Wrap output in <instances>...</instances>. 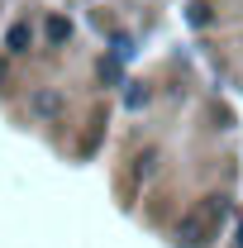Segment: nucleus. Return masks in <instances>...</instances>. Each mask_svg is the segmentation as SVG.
Here are the masks:
<instances>
[{"label": "nucleus", "mask_w": 243, "mask_h": 248, "mask_svg": "<svg viewBox=\"0 0 243 248\" xmlns=\"http://www.w3.org/2000/svg\"><path fill=\"white\" fill-rule=\"evenodd\" d=\"M224 210H229V205H224V196H205V201L182 219V229H177V234H182V244H186V248L205 244V239H210V229L224 219Z\"/></svg>", "instance_id": "obj_1"}, {"label": "nucleus", "mask_w": 243, "mask_h": 248, "mask_svg": "<svg viewBox=\"0 0 243 248\" xmlns=\"http://www.w3.org/2000/svg\"><path fill=\"white\" fill-rule=\"evenodd\" d=\"M5 43H10V53H29L33 29H29V24H10V38H5Z\"/></svg>", "instance_id": "obj_2"}, {"label": "nucleus", "mask_w": 243, "mask_h": 248, "mask_svg": "<svg viewBox=\"0 0 243 248\" xmlns=\"http://www.w3.org/2000/svg\"><path fill=\"white\" fill-rule=\"evenodd\" d=\"M191 24H210V5H191Z\"/></svg>", "instance_id": "obj_5"}, {"label": "nucleus", "mask_w": 243, "mask_h": 248, "mask_svg": "<svg viewBox=\"0 0 243 248\" xmlns=\"http://www.w3.org/2000/svg\"><path fill=\"white\" fill-rule=\"evenodd\" d=\"M239 248H243V219H239Z\"/></svg>", "instance_id": "obj_6"}, {"label": "nucleus", "mask_w": 243, "mask_h": 248, "mask_svg": "<svg viewBox=\"0 0 243 248\" xmlns=\"http://www.w3.org/2000/svg\"><path fill=\"white\" fill-rule=\"evenodd\" d=\"M67 19H48V38H53V43H62V38H67Z\"/></svg>", "instance_id": "obj_4"}, {"label": "nucleus", "mask_w": 243, "mask_h": 248, "mask_svg": "<svg viewBox=\"0 0 243 248\" xmlns=\"http://www.w3.org/2000/svg\"><path fill=\"white\" fill-rule=\"evenodd\" d=\"M33 105H38L43 115H58V110H62V100H58V95H53V91H43V95H38V100H33Z\"/></svg>", "instance_id": "obj_3"}]
</instances>
